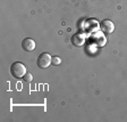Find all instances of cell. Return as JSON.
Segmentation results:
<instances>
[{
  "label": "cell",
  "instance_id": "3957f363",
  "mask_svg": "<svg viewBox=\"0 0 127 122\" xmlns=\"http://www.w3.org/2000/svg\"><path fill=\"white\" fill-rule=\"evenodd\" d=\"M22 47L25 51H33L35 49V41L31 38H25L22 41Z\"/></svg>",
  "mask_w": 127,
  "mask_h": 122
},
{
  "label": "cell",
  "instance_id": "277c9868",
  "mask_svg": "<svg viewBox=\"0 0 127 122\" xmlns=\"http://www.w3.org/2000/svg\"><path fill=\"white\" fill-rule=\"evenodd\" d=\"M101 30H102L104 33H112L115 30V25L111 21L104 19V21L101 22Z\"/></svg>",
  "mask_w": 127,
  "mask_h": 122
},
{
  "label": "cell",
  "instance_id": "8992f818",
  "mask_svg": "<svg viewBox=\"0 0 127 122\" xmlns=\"http://www.w3.org/2000/svg\"><path fill=\"white\" fill-rule=\"evenodd\" d=\"M24 80H25L26 82H32V81H33V75H32V73L26 72L25 75H24Z\"/></svg>",
  "mask_w": 127,
  "mask_h": 122
},
{
  "label": "cell",
  "instance_id": "7a4b0ae2",
  "mask_svg": "<svg viewBox=\"0 0 127 122\" xmlns=\"http://www.w3.org/2000/svg\"><path fill=\"white\" fill-rule=\"evenodd\" d=\"M37 66L41 67V69H47L51 63H52V58H51L50 54L48 53H42L41 55L37 57Z\"/></svg>",
  "mask_w": 127,
  "mask_h": 122
},
{
  "label": "cell",
  "instance_id": "52a82bcc",
  "mask_svg": "<svg viewBox=\"0 0 127 122\" xmlns=\"http://www.w3.org/2000/svg\"><path fill=\"white\" fill-rule=\"evenodd\" d=\"M61 63V59L59 57H53L52 58V64L53 65H59Z\"/></svg>",
  "mask_w": 127,
  "mask_h": 122
},
{
  "label": "cell",
  "instance_id": "6da1fadb",
  "mask_svg": "<svg viewBox=\"0 0 127 122\" xmlns=\"http://www.w3.org/2000/svg\"><path fill=\"white\" fill-rule=\"evenodd\" d=\"M25 73H26V67L21 62H15L10 65V74L16 79L24 78Z\"/></svg>",
  "mask_w": 127,
  "mask_h": 122
},
{
  "label": "cell",
  "instance_id": "5b68a950",
  "mask_svg": "<svg viewBox=\"0 0 127 122\" xmlns=\"http://www.w3.org/2000/svg\"><path fill=\"white\" fill-rule=\"evenodd\" d=\"M84 41H85V38L81 33H76V34H74L71 37V42H73L74 46H76V47H82Z\"/></svg>",
  "mask_w": 127,
  "mask_h": 122
}]
</instances>
